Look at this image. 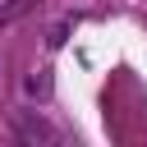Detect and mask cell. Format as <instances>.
<instances>
[{"instance_id":"obj_1","label":"cell","mask_w":147,"mask_h":147,"mask_svg":"<svg viewBox=\"0 0 147 147\" xmlns=\"http://www.w3.org/2000/svg\"><path fill=\"white\" fill-rule=\"evenodd\" d=\"M18 138H28V142H37V138H41V142H55V129H51L37 110H28V115L18 119Z\"/></svg>"}]
</instances>
